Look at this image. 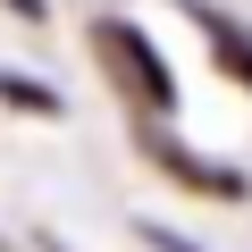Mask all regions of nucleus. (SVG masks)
Returning <instances> with one entry per match:
<instances>
[{"mask_svg":"<svg viewBox=\"0 0 252 252\" xmlns=\"http://www.w3.org/2000/svg\"><path fill=\"white\" fill-rule=\"evenodd\" d=\"M93 51H101V59L118 67V84H135V101H143V109H168V101H177V84H168L160 51H152V42L135 34V26H118V17H101V26H93Z\"/></svg>","mask_w":252,"mask_h":252,"instance_id":"1","label":"nucleus"},{"mask_svg":"<svg viewBox=\"0 0 252 252\" xmlns=\"http://www.w3.org/2000/svg\"><path fill=\"white\" fill-rule=\"evenodd\" d=\"M193 26H202V34H210V51H219V59H227V76H235V84H244V93H252V42H244V26H227V17H219V9H193Z\"/></svg>","mask_w":252,"mask_h":252,"instance_id":"2","label":"nucleus"},{"mask_svg":"<svg viewBox=\"0 0 252 252\" xmlns=\"http://www.w3.org/2000/svg\"><path fill=\"white\" fill-rule=\"evenodd\" d=\"M152 244H160V252H193V244H185V235H152Z\"/></svg>","mask_w":252,"mask_h":252,"instance_id":"3","label":"nucleus"},{"mask_svg":"<svg viewBox=\"0 0 252 252\" xmlns=\"http://www.w3.org/2000/svg\"><path fill=\"white\" fill-rule=\"evenodd\" d=\"M9 9H17V17H42V0H9Z\"/></svg>","mask_w":252,"mask_h":252,"instance_id":"4","label":"nucleus"}]
</instances>
